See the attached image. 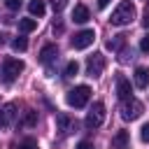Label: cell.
Listing matches in <instances>:
<instances>
[{"label": "cell", "mask_w": 149, "mask_h": 149, "mask_svg": "<svg viewBox=\"0 0 149 149\" xmlns=\"http://www.w3.org/2000/svg\"><path fill=\"white\" fill-rule=\"evenodd\" d=\"M144 26L149 28V9H147V14H144Z\"/></svg>", "instance_id": "cell-29"}, {"label": "cell", "mask_w": 149, "mask_h": 149, "mask_svg": "<svg viewBox=\"0 0 149 149\" xmlns=\"http://www.w3.org/2000/svg\"><path fill=\"white\" fill-rule=\"evenodd\" d=\"M88 19H91L88 7H86V5H74V9H72V21H74V23H86Z\"/></svg>", "instance_id": "cell-13"}, {"label": "cell", "mask_w": 149, "mask_h": 149, "mask_svg": "<svg viewBox=\"0 0 149 149\" xmlns=\"http://www.w3.org/2000/svg\"><path fill=\"white\" fill-rule=\"evenodd\" d=\"M102 121H105V105L98 100V102H93V107L88 109V114H86V119H84V123H86V128H98V126H102Z\"/></svg>", "instance_id": "cell-5"}, {"label": "cell", "mask_w": 149, "mask_h": 149, "mask_svg": "<svg viewBox=\"0 0 149 149\" xmlns=\"http://www.w3.org/2000/svg\"><path fill=\"white\" fill-rule=\"evenodd\" d=\"M63 5H65V0H58V2H56V0H54V7H56V9H58V12H61V9H63Z\"/></svg>", "instance_id": "cell-28"}, {"label": "cell", "mask_w": 149, "mask_h": 149, "mask_svg": "<svg viewBox=\"0 0 149 149\" xmlns=\"http://www.w3.org/2000/svg\"><path fill=\"white\" fill-rule=\"evenodd\" d=\"M77 72H79V63H77V61H70V63L65 65V74H63V77H74Z\"/></svg>", "instance_id": "cell-19"}, {"label": "cell", "mask_w": 149, "mask_h": 149, "mask_svg": "<svg viewBox=\"0 0 149 149\" xmlns=\"http://www.w3.org/2000/svg\"><path fill=\"white\" fill-rule=\"evenodd\" d=\"M5 114H7V121L12 123V121H14V116H16V105H14V102L5 105Z\"/></svg>", "instance_id": "cell-20"}, {"label": "cell", "mask_w": 149, "mask_h": 149, "mask_svg": "<svg viewBox=\"0 0 149 149\" xmlns=\"http://www.w3.org/2000/svg\"><path fill=\"white\" fill-rule=\"evenodd\" d=\"M77 149H95V147H93V142H88V140H81V142L77 144Z\"/></svg>", "instance_id": "cell-25"}, {"label": "cell", "mask_w": 149, "mask_h": 149, "mask_svg": "<svg viewBox=\"0 0 149 149\" xmlns=\"http://www.w3.org/2000/svg\"><path fill=\"white\" fill-rule=\"evenodd\" d=\"M130 93H133V91H130V81H128L123 74H119V77H116V95H119L121 100H128Z\"/></svg>", "instance_id": "cell-9"}, {"label": "cell", "mask_w": 149, "mask_h": 149, "mask_svg": "<svg viewBox=\"0 0 149 149\" xmlns=\"http://www.w3.org/2000/svg\"><path fill=\"white\" fill-rule=\"evenodd\" d=\"M12 47H14L16 51H26V49H28V40H26V37H14V40H12Z\"/></svg>", "instance_id": "cell-18"}, {"label": "cell", "mask_w": 149, "mask_h": 149, "mask_svg": "<svg viewBox=\"0 0 149 149\" xmlns=\"http://www.w3.org/2000/svg\"><path fill=\"white\" fill-rule=\"evenodd\" d=\"M56 126H58V133L61 135H68V133H72L77 128V121H72L68 114H58L56 116Z\"/></svg>", "instance_id": "cell-8"}, {"label": "cell", "mask_w": 149, "mask_h": 149, "mask_svg": "<svg viewBox=\"0 0 149 149\" xmlns=\"http://www.w3.org/2000/svg\"><path fill=\"white\" fill-rule=\"evenodd\" d=\"M93 40H95V30H93V28L79 30V33H74V37H72V49H86V47L93 44Z\"/></svg>", "instance_id": "cell-6"}, {"label": "cell", "mask_w": 149, "mask_h": 149, "mask_svg": "<svg viewBox=\"0 0 149 149\" xmlns=\"http://www.w3.org/2000/svg\"><path fill=\"white\" fill-rule=\"evenodd\" d=\"M123 44H126V35H116L114 40H109V42H107V49L116 51V49H121Z\"/></svg>", "instance_id": "cell-17"}, {"label": "cell", "mask_w": 149, "mask_h": 149, "mask_svg": "<svg viewBox=\"0 0 149 149\" xmlns=\"http://www.w3.org/2000/svg\"><path fill=\"white\" fill-rule=\"evenodd\" d=\"M21 126H26V128H33V126H37V112H35V109H28V112L23 114V121H21Z\"/></svg>", "instance_id": "cell-15"}, {"label": "cell", "mask_w": 149, "mask_h": 149, "mask_svg": "<svg viewBox=\"0 0 149 149\" xmlns=\"http://www.w3.org/2000/svg\"><path fill=\"white\" fill-rule=\"evenodd\" d=\"M35 28H37V21L35 19H21L19 21V30L21 33H33Z\"/></svg>", "instance_id": "cell-16"}, {"label": "cell", "mask_w": 149, "mask_h": 149, "mask_svg": "<svg viewBox=\"0 0 149 149\" xmlns=\"http://www.w3.org/2000/svg\"><path fill=\"white\" fill-rule=\"evenodd\" d=\"M140 140H142V142H144V144H147V142H149V123H144V126H142V128H140Z\"/></svg>", "instance_id": "cell-22"}, {"label": "cell", "mask_w": 149, "mask_h": 149, "mask_svg": "<svg viewBox=\"0 0 149 149\" xmlns=\"http://www.w3.org/2000/svg\"><path fill=\"white\" fill-rule=\"evenodd\" d=\"M88 98H91V88H88L86 84H79V86L70 88V91H68V95H65L68 105H70V107H74V109L84 107V105L88 102Z\"/></svg>", "instance_id": "cell-3"}, {"label": "cell", "mask_w": 149, "mask_h": 149, "mask_svg": "<svg viewBox=\"0 0 149 149\" xmlns=\"http://www.w3.org/2000/svg\"><path fill=\"white\" fill-rule=\"evenodd\" d=\"M56 58H58V47H56V44H44L42 51H40V61H42V63H51V61H56Z\"/></svg>", "instance_id": "cell-12"}, {"label": "cell", "mask_w": 149, "mask_h": 149, "mask_svg": "<svg viewBox=\"0 0 149 149\" xmlns=\"http://www.w3.org/2000/svg\"><path fill=\"white\" fill-rule=\"evenodd\" d=\"M128 144H130L128 130H116V135L112 137V149H128Z\"/></svg>", "instance_id": "cell-11"}, {"label": "cell", "mask_w": 149, "mask_h": 149, "mask_svg": "<svg viewBox=\"0 0 149 149\" xmlns=\"http://www.w3.org/2000/svg\"><path fill=\"white\" fill-rule=\"evenodd\" d=\"M142 112H144V105L135 98H128V100L121 102V119L123 121H135V119L142 116Z\"/></svg>", "instance_id": "cell-4"}, {"label": "cell", "mask_w": 149, "mask_h": 149, "mask_svg": "<svg viewBox=\"0 0 149 149\" xmlns=\"http://www.w3.org/2000/svg\"><path fill=\"white\" fill-rule=\"evenodd\" d=\"M133 79H135V86H137V88H147V86H149V68H144V65L135 68Z\"/></svg>", "instance_id": "cell-10"}, {"label": "cell", "mask_w": 149, "mask_h": 149, "mask_svg": "<svg viewBox=\"0 0 149 149\" xmlns=\"http://www.w3.org/2000/svg\"><path fill=\"white\" fill-rule=\"evenodd\" d=\"M5 42H7V35H5V33H0V44H5Z\"/></svg>", "instance_id": "cell-30"}, {"label": "cell", "mask_w": 149, "mask_h": 149, "mask_svg": "<svg viewBox=\"0 0 149 149\" xmlns=\"http://www.w3.org/2000/svg\"><path fill=\"white\" fill-rule=\"evenodd\" d=\"M140 51H144V54L149 51V35H144V37L140 40Z\"/></svg>", "instance_id": "cell-23"}, {"label": "cell", "mask_w": 149, "mask_h": 149, "mask_svg": "<svg viewBox=\"0 0 149 149\" xmlns=\"http://www.w3.org/2000/svg\"><path fill=\"white\" fill-rule=\"evenodd\" d=\"M109 2H112V0H98V7H100V9H105Z\"/></svg>", "instance_id": "cell-27"}, {"label": "cell", "mask_w": 149, "mask_h": 149, "mask_svg": "<svg viewBox=\"0 0 149 149\" xmlns=\"http://www.w3.org/2000/svg\"><path fill=\"white\" fill-rule=\"evenodd\" d=\"M28 12H30V16H44V12H47V7H44V0H30L28 2Z\"/></svg>", "instance_id": "cell-14"}, {"label": "cell", "mask_w": 149, "mask_h": 149, "mask_svg": "<svg viewBox=\"0 0 149 149\" xmlns=\"http://www.w3.org/2000/svg\"><path fill=\"white\" fill-rule=\"evenodd\" d=\"M21 5H23V0H5V7H7V9H12V12H14V9H19Z\"/></svg>", "instance_id": "cell-21"}, {"label": "cell", "mask_w": 149, "mask_h": 149, "mask_svg": "<svg viewBox=\"0 0 149 149\" xmlns=\"http://www.w3.org/2000/svg\"><path fill=\"white\" fill-rule=\"evenodd\" d=\"M135 14H137L135 5H133L130 0H121V2L116 5V9L112 12L109 23H112V26H128V23L135 19Z\"/></svg>", "instance_id": "cell-1"}, {"label": "cell", "mask_w": 149, "mask_h": 149, "mask_svg": "<svg viewBox=\"0 0 149 149\" xmlns=\"http://www.w3.org/2000/svg\"><path fill=\"white\" fill-rule=\"evenodd\" d=\"M9 121H7V114H5V107H0V128H5Z\"/></svg>", "instance_id": "cell-26"}, {"label": "cell", "mask_w": 149, "mask_h": 149, "mask_svg": "<svg viewBox=\"0 0 149 149\" xmlns=\"http://www.w3.org/2000/svg\"><path fill=\"white\" fill-rule=\"evenodd\" d=\"M37 144H35V140H26V142H21L16 149H35Z\"/></svg>", "instance_id": "cell-24"}, {"label": "cell", "mask_w": 149, "mask_h": 149, "mask_svg": "<svg viewBox=\"0 0 149 149\" xmlns=\"http://www.w3.org/2000/svg\"><path fill=\"white\" fill-rule=\"evenodd\" d=\"M23 68H26V65H23V61L12 58V56H9V58H5V61H2V70H0V79H2L5 84H12V81L23 72Z\"/></svg>", "instance_id": "cell-2"}, {"label": "cell", "mask_w": 149, "mask_h": 149, "mask_svg": "<svg viewBox=\"0 0 149 149\" xmlns=\"http://www.w3.org/2000/svg\"><path fill=\"white\" fill-rule=\"evenodd\" d=\"M102 70H105V56L102 54L88 56V61H86V74L88 77H100Z\"/></svg>", "instance_id": "cell-7"}]
</instances>
